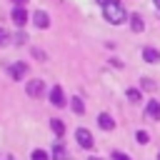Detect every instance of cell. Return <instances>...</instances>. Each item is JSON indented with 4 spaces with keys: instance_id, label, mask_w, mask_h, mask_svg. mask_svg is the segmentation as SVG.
I'll list each match as a JSON object with an SVG mask.
<instances>
[{
    "instance_id": "30bf717a",
    "label": "cell",
    "mask_w": 160,
    "mask_h": 160,
    "mask_svg": "<svg viewBox=\"0 0 160 160\" xmlns=\"http://www.w3.org/2000/svg\"><path fill=\"white\" fill-rule=\"evenodd\" d=\"M145 112H148V118L160 120V102H158V100H150V102H148V108H145Z\"/></svg>"
},
{
    "instance_id": "8fae6325",
    "label": "cell",
    "mask_w": 160,
    "mask_h": 160,
    "mask_svg": "<svg viewBox=\"0 0 160 160\" xmlns=\"http://www.w3.org/2000/svg\"><path fill=\"white\" fill-rule=\"evenodd\" d=\"M130 28H132V32H142V28H145V22H142V18L135 12V15H130Z\"/></svg>"
},
{
    "instance_id": "3957f363",
    "label": "cell",
    "mask_w": 160,
    "mask_h": 160,
    "mask_svg": "<svg viewBox=\"0 0 160 160\" xmlns=\"http://www.w3.org/2000/svg\"><path fill=\"white\" fill-rule=\"evenodd\" d=\"M25 90H28L30 98H40L42 90H45V82H42V80H28V88H25Z\"/></svg>"
},
{
    "instance_id": "2e32d148",
    "label": "cell",
    "mask_w": 160,
    "mask_h": 160,
    "mask_svg": "<svg viewBox=\"0 0 160 160\" xmlns=\"http://www.w3.org/2000/svg\"><path fill=\"white\" fill-rule=\"evenodd\" d=\"M128 98H130L132 102H138V100H140V90H135V88H130V90H128Z\"/></svg>"
},
{
    "instance_id": "ba28073f",
    "label": "cell",
    "mask_w": 160,
    "mask_h": 160,
    "mask_svg": "<svg viewBox=\"0 0 160 160\" xmlns=\"http://www.w3.org/2000/svg\"><path fill=\"white\" fill-rule=\"evenodd\" d=\"M52 160H70V155H68V150H65L62 142H55L52 145Z\"/></svg>"
},
{
    "instance_id": "6da1fadb",
    "label": "cell",
    "mask_w": 160,
    "mask_h": 160,
    "mask_svg": "<svg viewBox=\"0 0 160 160\" xmlns=\"http://www.w3.org/2000/svg\"><path fill=\"white\" fill-rule=\"evenodd\" d=\"M102 15H105V20L112 22V25H120V22L128 20V12H125V8H122L120 0H108V2L102 5Z\"/></svg>"
},
{
    "instance_id": "d4e9b609",
    "label": "cell",
    "mask_w": 160,
    "mask_h": 160,
    "mask_svg": "<svg viewBox=\"0 0 160 160\" xmlns=\"http://www.w3.org/2000/svg\"><path fill=\"white\" fill-rule=\"evenodd\" d=\"M88 160H100V158H88Z\"/></svg>"
},
{
    "instance_id": "d6986e66",
    "label": "cell",
    "mask_w": 160,
    "mask_h": 160,
    "mask_svg": "<svg viewBox=\"0 0 160 160\" xmlns=\"http://www.w3.org/2000/svg\"><path fill=\"white\" fill-rule=\"evenodd\" d=\"M8 38H10V35H8V30H2V28H0V45H5V42H8Z\"/></svg>"
},
{
    "instance_id": "7402d4cb",
    "label": "cell",
    "mask_w": 160,
    "mask_h": 160,
    "mask_svg": "<svg viewBox=\"0 0 160 160\" xmlns=\"http://www.w3.org/2000/svg\"><path fill=\"white\" fill-rule=\"evenodd\" d=\"M142 88H148V90H152V88H155V82H150V80H142Z\"/></svg>"
},
{
    "instance_id": "9a60e30c",
    "label": "cell",
    "mask_w": 160,
    "mask_h": 160,
    "mask_svg": "<svg viewBox=\"0 0 160 160\" xmlns=\"http://www.w3.org/2000/svg\"><path fill=\"white\" fill-rule=\"evenodd\" d=\"M135 140H138L140 145H145V142H150V135H148L145 130H138V132H135Z\"/></svg>"
},
{
    "instance_id": "8992f818",
    "label": "cell",
    "mask_w": 160,
    "mask_h": 160,
    "mask_svg": "<svg viewBox=\"0 0 160 160\" xmlns=\"http://www.w3.org/2000/svg\"><path fill=\"white\" fill-rule=\"evenodd\" d=\"M12 22H15L18 28H22V25L28 22V12H25V8H22V5H18V8L12 10Z\"/></svg>"
},
{
    "instance_id": "44dd1931",
    "label": "cell",
    "mask_w": 160,
    "mask_h": 160,
    "mask_svg": "<svg viewBox=\"0 0 160 160\" xmlns=\"http://www.w3.org/2000/svg\"><path fill=\"white\" fill-rule=\"evenodd\" d=\"M32 55H35V58H40V60H42V58H45V52H42V50H38V48H35V50H32Z\"/></svg>"
},
{
    "instance_id": "7c38bea8",
    "label": "cell",
    "mask_w": 160,
    "mask_h": 160,
    "mask_svg": "<svg viewBox=\"0 0 160 160\" xmlns=\"http://www.w3.org/2000/svg\"><path fill=\"white\" fill-rule=\"evenodd\" d=\"M50 128H52V132H55L58 138H62V135H65V122H62V120L52 118V120H50Z\"/></svg>"
},
{
    "instance_id": "7a4b0ae2",
    "label": "cell",
    "mask_w": 160,
    "mask_h": 160,
    "mask_svg": "<svg viewBox=\"0 0 160 160\" xmlns=\"http://www.w3.org/2000/svg\"><path fill=\"white\" fill-rule=\"evenodd\" d=\"M75 140H78V145H80V148H85V150H90V148L95 145V140H92L90 130H85V128H78V130H75Z\"/></svg>"
},
{
    "instance_id": "277c9868",
    "label": "cell",
    "mask_w": 160,
    "mask_h": 160,
    "mask_svg": "<svg viewBox=\"0 0 160 160\" xmlns=\"http://www.w3.org/2000/svg\"><path fill=\"white\" fill-rule=\"evenodd\" d=\"M50 102L55 105V108H62L68 100H65V92H62V88L60 85H55L52 90H50Z\"/></svg>"
},
{
    "instance_id": "603a6c76",
    "label": "cell",
    "mask_w": 160,
    "mask_h": 160,
    "mask_svg": "<svg viewBox=\"0 0 160 160\" xmlns=\"http://www.w3.org/2000/svg\"><path fill=\"white\" fill-rule=\"evenodd\" d=\"M12 2H15V5H25L28 0H12Z\"/></svg>"
},
{
    "instance_id": "cb8c5ba5",
    "label": "cell",
    "mask_w": 160,
    "mask_h": 160,
    "mask_svg": "<svg viewBox=\"0 0 160 160\" xmlns=\"http://www.w3.org/2000/svg\"><path fill=\"white\" fill-rule=\"evenodd\" d=\"M155 8H160V0H155Z\"/></svg>"
},
{
    "instance_id": "ac0fdd59",
    "label": "cell",
    "mask_w": 160,
    "mask_h": 160,
    "mask_svg": "<svg viewBox=\"0 0 160 160\" xmlns=\"http://www.w3.org/2000/svg\"><path fill=\"white\" fill-rule=\"evenodd\" d=\"M112 160H130V155H125V152H112Z\"/></svg>"
},
{
    "instance_id": "4fadbf2b",
    "label": "cell",
    "mask_w": 160,
    "mask_h": 160,
    "mask_svg": "<svg viewBox=\"0 0 160 160\" xmlns=\"http://www.w3.org/2000/svg\"><path fill=\"white\" fill-rule=\"evenodd\" d=\"M142 58H145L148 62H158V60H160V52H158L155 48H145V50H142Z\"/></svg>"
},
{
    "instance_id": "ffe728a7",
    "label": "cell",
    "mask_w": 160,
    "mask_h": 160,
    "mask_svg": "<svg viewBox=\"0 0 160 160\" xmlns=\"http://www.w3.org/2000/svg\"><path fill=\"white\" fill-rule=\"evenodd\" d=\"M15 40H18V42H25V40H28V35H25V32H22V30H20V32H18V35H15Z\"/></svg>"
},
{
    "instance_id": "9c48e42d",
    "label": "cell",
    "mask_w": 160,
    "mask_h": 160,
    "mask_svg": "<svg viewBox=\"0 0 160 160\" xmlns=\"http://www.w3.org/2000/svg\"><path fill=\"white\" fill-rule=\"evenodd\" d=\"M98 125H100L102 130H112V128H115V120H112L108 112H100V115H98Z\"/></svg>"
},
{
    "instance_id": "e0dca14e",
    "label": "cell",
    "mask_w": 160,
    "mask_h": 160,
    "mask_svg": "<svg viewBox=\"0 0 160 160\" xmlns=\"http://www.w3.org/2000/svg\"><path fill=\"white\" fill-rule=\"evenodd\" d=\"M32 160H48V152L45 150H32Z\"/></svg>"
},
{
    "instance_id": "484cf974",
    "label": "cell",
    "mask_w": 160,
    "mask_h": 160,
    "mask_svg": "<svg viewBox=\"0 0 160 160\" xmlns=\"http://www.w3.org/2000/svg\"><path fill=\"white\" fill-rule=\"evenodd\" d=\"M158 160H160V152H158Z\"/></svg>"
},
{
    "instance_id": "5bb4252c",
    "label": "cell",
    "mask_w": 160,
    "mask_h": 160,
    "mask_svg": "<svg viewBox=\"0 0 160 160\" xmlns=\"http://www.w3.org/2000/svg\"><path fill=\"white\" fill-rule=\"evenodd\" d=\"M70 108H72V112H75V115H82V112H85V105H82V100H80V98H72Z\"/></svg>"
},
{
    "instance_id": "52a82bcc",
    "label": "cell",
    "mask_w": 160,
    "mask_h": 160,
    "mask_svg": "<svg viewBox=\"0 0 160 160\" xmlns=\"http://www.w3.org/2000/svg\"><path fill=\"white\" fill-rule=\"evenodd\" d=\"M32 22H35L38 28H42V30H45V28L50 25V15H48L45 10H35V15H32Z\"/></svg>"
},
{
    "instance_id": "5b68a950",
    "label": "cell",
    "mask_w": 160,
    "mask_h": 160,
    "mask_svg": "<svg viewBox=\"0 0 160 160\" xmlns=\"http://www.w3.org/2000/svg\"><path fill=\"white\" fill-rule=\"evenodd\" d=\"M8 72L12 75V80H20V78H25V75H28V65H25V62H15V65H10V68H8Z\"/></svg>"
}]
</instances>
